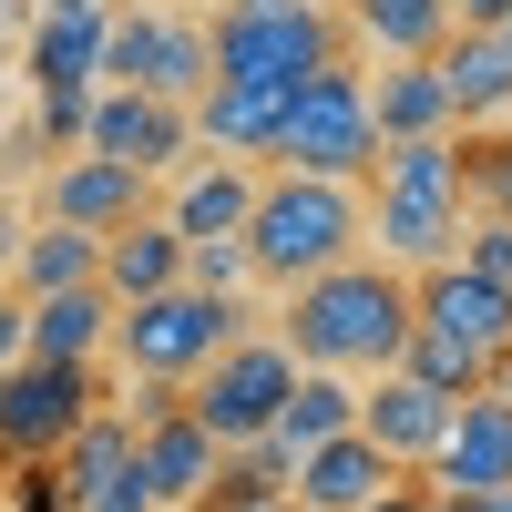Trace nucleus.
I'll use <instances>...</instances> for the list:
<instances>
[{
  "mask_svg": "<svg viewBox=\"0 0 512 512\" xmlns=\"http://www.w3.org/2000/svg\"><path fill=\"white\" fill-rule=\"evenodd\" d=\"M410 338V277L390 256H338V267L277 287V349L297 369H338V379H369L390 369Z\"/></svg>",
  "mask_w": 512,
  "mask_h": 512,
  "instance_id": "obj_1",
  "label": "nucleus"
},
{
  "mask_svg": "<svg viewBox=\"0 0 512 512\" xmlns=\"http://www.w3.org/2000/svg\"><path fill=\"white\" fill-rule=\"evenodd\" d=\"M359 226H369V195H359V185L267 164L246 226H236V246H246V277H256V287H297V277L338 267V256H359V246H369Z\"/></svg>",
  "mask_w": 512,
  "mask_h": 512,
  "instance_id": "obj_2",
  "label": "nucleus"
},
{
  "mask_svg": "<svg viewBox=\"0 0 512 512\" xmlns=\"http://www.w3.org/2000/svg\"><path fill=\"white\" fill-rule=\"evenodd\" d=\"M256 308H246V287H154V297H123L113 308V338H103V369L123 379H195L205 359L226 349V338H246Z\"/></svg>",
  "mask_w": 512,
  "mask_h": 512,
  "instance_id": "obj_3",
  "label": "nucleus"
},
{
  "mask_svg": "<svg viewBox=\"0 0 512 512\" xmlns=\"http://www.w3.org/2000/svg\"><path fill=\"white\" fill-rule=\"evenodd\" d=\"M369 154H379V123H369V72H359V52H338V62H318V72L287 93L267 164H287V175H338V185H369Z\"/></svg>",
  "mask_w": 512,
  "mask_h": 512,
  "instance_id": "obj_4",
  "label": "nucleus"
},
{
  "mask_svg": "<svg viewBox=\"0 0 512 512\" xmlns=\"http://www.w3.org/2000/svg\"><path fill=\"white\" fill-rule=\"evenodd\" d=\"M205 52H216V82H267V93H297L318 62L349 52V21L328 0H277V11H205Z\"/></svg>",
  "mask_w": 512,
  "mask_h": 512,
  "instance_id": "obj_5",
  "label": "nucleus"
},
{
  "mask_svg": "<svg viewBox=\"0 0 512 512\" xmlns=\"http://www.w3.org/2000/svg\"><path fill=\"white\" fill-rule=\"evenodd\" d=\"M287 379H297V359L277 349V328H246V338H226V349L185 379V420H195L216 451H226V441H256V431H277Z\"/></svg>",
  "mask_w": 512,
  "mask_h": 512,
  "instance_id": "obj_6",
  "label": "nucleus"
},
{
  "mask_svg": "<svg viewBox=\"0 0 512 512\" xmlns=\"http://www.w3.org/2000/svg\"><path fill=\"white\" fill-rule=\"evenodd\" d=\"M103 400V359H11L0 369V472L62 451V431Z\"/></svg>",
  "mask_w": 512,
  "mask_h": 512,
  "instance_id": "obj_7",
  "label": "nucleus"
},
{
  "mask_svg": "<svg viewBox=\"0 0 512 512\" xmlns=\"http://www.w3.org/2000/svg\"><path fill=\"white\" fill-rule=\"evenodd\" d=\"M72 154H113V164H134V175L164 185L175 164H195V113L134 93V82H93V123H82Z\"/></svg>",
  "mask_w": 512,
  "mask_h": 512,
  "instance_id": "obj_8",
  "label": "nucleus"
},
{
  "mask_svg": "<svg viewBox=\"0 0 512 512\" xmlns=\"http://www.w3.org/2000/svg\"><path fill=\"white\" fill-rule=\"evenodd\" d=\"M410 328H441L461 349H482L492 379H502V359H512V287H492V277L461 267V256H441V267L410 277Z\"/></svg>",
  "mask_w": 512,
  "mask_h": 512,
  "instance_id": "obj_9",
  "label": "nucleus"
},
{
  "mask_svg": "<svg viewBox=\"0 0 512 512\" xmlns=\"http://www.w3.org/2000/svg\"><path fill=\"white\" fill-rule=\"evenodd\" d=\"M420 482L431 492H512V400L502 390L451 400V431H441L431 461H420Z\"/></svg>",
  "mask_w": 512,
  "mask_h": 512,
  "instance_id": "obj_10",
  "label": "nucleus"
},
{
  "mask_svg": "<svg viewBox=\"0 0 512 512\" xmlns=\"http://www.w3.org/2000/svg\"><path fill=\"white\" fill-rule=\"evenodd\" d=\"M154 205V175H134V164H113V154H52V175H41V216L52 226H123V216H144Z\"/></svg>",
  "mask_w": 512,
  "mask_h": 512,
  "instance_id": "obj_11",
  "label": "nucleus"
},
{
  "mask_svg": "<svg viewBox=\"0 0 512 512\" xmlns=\"http://www.w3.org/2000/svg\"><path fill=\"white\" fill-rule=\"evenodd\" d=\"M359 431L390 451L400 472H420V461L441 451V431H451V400L420 390L410 369H369V379H359Z\"/></svg>",
  "mask_w": 512,
  "mask_h": 512,
  "instance_id": "obj_12",
  "label": "nucleus"
},
{
  "mask_svg": "<svg viewBox=\"0 0 512 512\" xmlns=\"http://www.w3.org/2000/svg\"><path fill=\"white\" fill-rule=\"evenodd\" d=\"M431 72L451 93V123H502L512 113V41L492 21H451L441 52H431Z\"/></svg>",
  "mask_w": 512,
  "mask_h": 512,
  "instance_id": "obj_13",
  "label": "nucleus"
},
{
  "mask_svg": "<svg viewBox=\"0 0 512 512\" xmlns=\"http://www.w3.org/2000/svg\"><path fill=\"white\" fill-rule=\"evenodd\" d=\"M256 175L267 164H246V154H195V164H175V195H164V226H175L185 246L195 236H236L246 226V205H256Z\"/></svg>",
  "mask_w": 512,
  "mask_h": 512,
  "instance_id": "obj_14",
  "label": "nucleus"
},
{
  "mask_svg": "<svg viewBox=\"0 0 512 512\" xmlns=\"http://www.w3.org/2000/svg\"><path fill=\"white\" fill-rule=\"evenodd\" d=\"M400 472V461L390 451H379L369 431H359V420H349V431H328L318 451H297V482H287V502L297 512H359L379 482H390Z\"/></svg>",
  "mask_w": 512,
  "mask_h": 512,
  "instance_id": "obj_15",
  "label": "nucleus"
},
{
  "mask_svg": "<svg viewBox=\"0 0 512 512\" xmlns=\"http://www.w3.org/2000/svg\"><path fill=\"white\" fill-rule=\"evenodd\" d=\"M134 461H144V492H154V512H195L205 502V482H216V441L185 420V400L164 410V420H144L134 431Z\"/></svg>",
  "mask_w": 512,
  "mask_h": 512,
  "instance_id": "obj_16",
  "label": "nucleus"
},
{
  "mask_svg": "<svg viewBox=\"0 0 512 512\" xmlns=\"http://www.w3.org/2000/svg\"><path fill=\"white\" fill-rule=\"evenodd\" d=\"M359 236H379V256H390L400 277H420V267H441V256L461 246V205L451 195H369V226Z\"/></svg>",
  "mask_w": 512,
  "mask_h": 512,
  "instance_id": "obj_17",
  "label": "nucleus"
},
{
  "mask_svg": "<svg viewBox=\"0 0 512 512\" xmlns=\"http://www.w3.org/2000/svg\"><path fill=\"white\" fill-rule=\"evenodd\" d=\"M185 113H195V154H246V164H267L287 93H267V82H205Z\"/></svg>",
  "mask_w": 512,
  "mask_h": 512,
  "instance_id": "obj_18",
  "label": "nucleus"
},
{
  "mask_svg": "<svg viewBox=\"0 0 512 512\" xmlns=\"http://www.w3.org/2000/svg\"><path fill=\"white\" fill-rule=\"evenodd\" d=\"M93 277H103L113 308H123V297H154V287H175V277H185V236L144 205V216L103 226V267H93Z\"/></svg>",
  "mask_w": 512,
  "mask_h": 512,
  "instance_id": "obj_19",
  "label": "nucleus"
},
{
  "mask_svg": "<svg viewBox=\"0 0 512 512\" xmlns=\"http://www.w3.org/2000/svg\"><path fill=\"white\" fill-rule=\"evenodd\" d=\"M103 338H113V297L103 287L21 297V359H103Z\"/></svg>",
  "mask_w": 512,
  "mask_h": 512,
  "instance_id": "obj_20",
  "label": "nucleus"
},
{
  "mask_svg": "<svg viewBox=\"0 0 512 512\" xmlns=\"http://www.w3.org/2000/svg\"><path fill=\"white\" fill-rule=\"evenodd\" d=\"M349 52L369 62H420V52H441V31H451V0H349Z\"/></svg>",
  "mask_w": 512,
  "mask_h": 512,
  "instance_id": "obj_21",
  "label": "nucleus"
},
{
  "mask_svg": "<svg viewBox=\"0 0 512 512\" xmlns=\"http://www.w3.org/2000/svg\"><path fill=\"white\" fill-rule=\"evenodd\" d=\"M103 236L93 226H52V216H31L21 226V256H11V287L21 297H52V287H103Z\"/></svg>",
  "mask_w": 512,
  "mask_h": 512,
  "instance_id": "obj_22",
  "label": "nucleus"
},
{
  "mask_svg": "<svg viewBox=\"0 0 512 512\" xmlns=\"http://www.w3.org/2000/svg\"><path fill=\"white\" fill-rule=\"evenodd\" d=\"M369 123H379V144H400V134H451V93H441L431 52L369 72Z\"/></svg>",
  "mask_w": 512,
  "mask_h": 512,
  "instance_id": "obj_23",
  "label": "nucleus"
},
{
  "mask_svg": "<svg viewBox=\"0 0 512 512\" xmlns=\"http://www.w3.org/2000/svg\"><path fill=\"white\" fill-rule=\"evenodd\" d=\"M93 62H103V11H41V0H31L21 72L31 82H93Z\"/></svg>",
  "mask_w": 512,
  "mask_h": 512,
  "instance_id": "obj_24",
  "label": "nucleus"
},
{
  "mask_svg": "<svg viewBox=\"0 0 512 512\" xmlns=\"http://www.w3.org/2000/svg\"><path fill=\"white\" fill-rule=\"evenodd\" d=\"M369 195H451L461 205V134H400L369 154Z\"/></svg>",
  "mask_w": 512,
  "mask_h": 512,
  "instance_id": "obj_25",
  "label": "nucleus"
},
{
  "mask_svg": "<svg viewBox=\"0 0 512 512\" xmlns=\"http://www.w3.org/2000/svg\"><path fill=\"white\" fill-rule=\"evenodd\" d=\"M349 420H359V379H338V369H297L287 400H277V441H287V451H318L328 431H349Z\"/></svg>",
  "mask_w": 512,
  "mask_h": 512,
  "instance_id": "obj_26",
  "label": "nucleus"
},
{
  "mask_svg": "<svg viewBox=\"0 0 512 512\" xmlns=\"http://www.w3.org/2000/svg\"><path fill=\"white\" fill-rule=\"evenodd\" d=\"M52 461H62V482H72V492H103L113 472H134V420H123L113 400H93V410L62 431V451H52Z\"/></svg>",
  "mask_w": 512,
  "mask_h": 512,
  "instance_id": "obj_27",
  "label": "nucleus"
},
{
  "mask_svg": "<svg viewBox=\"0 0 512 512\" xmlns=\"http://www.w3.org/2000/svg\"><path fill=\"white\" fill-rule=\"evenodd\" d=\"M205 82H216V52H205V11H185V0H164V52H154V103H195Z\"/></svg>",
  "mask_w": 512,
  "mask_h": 512,
  "instance_id": "obj_28",
  "label": "nucleus"
},
{
  "mask_svg": "<svg viewBox=\"0 0 512 512\" xmlns=\"http://www.w3.org/2000/svg\"><path fill=\"white\" fill-rule=\"evenodd\" d=\"M461 134V216H512V123H451Z\"/></svg>",
  "mask_w": 512,
  "mask_h": 512,
  "instance_id": "obj_29",
  "label": "nucleus"
},
{
  "mask_svg": "<svg viewBox=\"0 0 512 512\" xmlns=\"http://www.w3.org/2000/svg\"><path fill=\"white\" fill-rule=\"evenodd\" d=\"M390 369H410L420 390H441V400H472V390H492V359H482V349H461V338H441V328H410Z\"/></svg>",
  "mask_w": 512,
  "mask_h": 512,
  "instance_id": "obj_30",
  "label": "nucleus"
},
{
  "mask_svg": "<svg viewBox=\"0 0 512 512\" xmlns=\"http://www.w3.org/2000/svg\"><path fill=\"white\" fill-rule=\"evenodd\" d=\"M154 52H164V0H134V11H103V62L93 82H154Z\"/></svg>",
  "mask_w": 512,
  "mask_h": 512,
  "instance_id": "obj_31",
  "label": "nucleus"
},
{
  "mask_svg": "<svg viewBox=\"0 0 512 512\" xmlns=\"http://www.w3.org/2000/svg\"><path fill=\"white\" fill-rule=\"evenodd\" d=\"M82 123H93V82H31V134H41V154H72Z\"/></svg>",
  "mask_w": 512,
  "mask_h": 512,
  "instance_id": "obj_32",
  "label": "nucleus"
},
{
  "mask_svg": "<svg viewBox=\"0 0 512 512\" xmlns=\"http://www.w3.org/2000/svg\"><path fill=\"white\" fill-rule=\"evenodd\" d=\"M461 267L472 277H492V287H512V216H461Z\"/></svg>",
  "mask_w": 512,
  "mask_h": 512,
  "instance_id": "obj_33",
  "label": "nucleus"
},
{
  "mask_svg": "<svg viewBox=\"0 0 512 512\" xmlns=\"http://www.w3.org/2000/svg\"><path fill=\"white\" fill-rule=\"evenodd\" d=\"M11 512H82V492L62 482V461H11Z\"/></svg>",
  "mask_w": 512,
  "mask_h": 512,
  "instance_id": "obj_34",
  "label": "nucleus"
},
{
  "mask_svg": "<svg viewBox=\"0 0 512 512\" xmlns=\"http://www.w3.org/2000/svg\"><path fill=\"white\" fill-rule=\"evenodd\" d=\"M185 277H195V287H256L236 236H195V246H185Z\"/></svg>",
  "mask_w": 512,
  "mask_h": 512,
  "instance_id": "obj_35",
  "label": "nucleus"
},
{
  "mask_svg": "<svg viewBox=\"0 0 512 512\" xmlns=\"http://www.w3.org/2000/svg\"><path fill=\"white\" fill-rule=\"evenodd\" d=\"M82 512H154V492H144V461H134V472H113L103 492H82Z\"/></svg>",
  "mask_w": 512,
  "mask_h": 512,
  "instance_id": "obj_36",
  "label": "nucleus"
},
{
  "mask_svg": "<svg viewBox=\"0 0 512 512\" xmlns=\"http://www.w3.org/2000/svg\"><path fill=\"white\" fill-rule=\"evenodd\" d=\"M359 512H431V482H420V472H390V482H379Z\"/></svg>",
  "mask_w": 512,
  "mask_h": 512,
  "instance_id": "obj_37",
  "label": "nucleus"
},
{
  "mask_svg": "<svg viewBox=\"0 0 512 512\" xmlns=\"http://www.w3.org/2000/svg\"><path fill=\"white\" fill-rule=\"evenodd\" d=\"M21 359V287H0V369Z\"/></svg>",
  "mask_w": 512,
  "mask_h": 512,
  "instance_id": "obj_38",
  "label": "nucleus"
},
{
  "mask_svg": "<svg viewBox=\"0 0 512 512\" xmlns=\"http://www.w3.org/2000/svg\"><path fill=\"white\" fill-rule=\"evenodd\" d=\"M11 256H21V216L0 205V287H11Z\"/></svg>",
  "mask_w": 512,
  "mask_h": 512,
  "instance_id": "obj_39",
  "label": "nucleus"
},
{
  "mask_svg": "<svg viewBox=\"0 0 512 512\" xmlns=\"http://www.w3.org/2000/svg\"><path fill=\"white\" fill-rule=\"evenodd\" d=\"M195 512H297V502H195Z\"/></svg>",
  "mask_w": 512,
  "mask_h": 512,
  "instance_id": "obj_40",
  "label": "nucleus"
},
{
  "mask_svg": "<svg viewBox=\"0 0 512 512\" xmlns=\"http://www.w3.org/2000/svg\"><path fill=\"white\" fill-rule=\"evenodd\" d=\"M502 11V0H451V21H492Z\"/></svg>",
  "mask_w": 512,
  "mask_h": 512,
  "instance_id": "obj_41",
  "label": "nucleus"
},
{
  "mask_svg": "<svg viewBox=\"0 0 512 512\" xmlns=\"http://www.w3.org/2000/svg\"><path fill=\"white\" fill-rule=\"evenodd\" d=\"M41 11H113V0H41Z\"/></svg>",
  "mask_w": 512,
  "mask_h": 512,
  "instance_id": "obj_42",
  "label": "nucleus"
},
{
  "mask_svg": "<svg viewBox=\"0 0 512 512\" xmlns=\"http://www.w3.org/2000/svg\"><path fill=\"white\" fill-rule=\"evenodd\" d=\"M205 11H277V0H205Z\"/></svg>",
  "mask_w": 512,
  "mask_h": 512,
  "instance_id": "obj_43",
  "label": "nucleus"
},
{
  "mask_svg": "<svg viewBox=\"0 0 512 512\" xmlns=\"http://www.w3.org/2000/svg\"><path fill=\"white\" fill-rule=\"evenodd\" d=\"M492 31H502V41H512V0H502V11H492Z\"/></svg>",
  "mask_w": 512,
  "mask_h": 512,
  "instance_id": "obj_44",
  "label": "nucleus"
},
{
  "mask_svg": "<svg viewBox=\"0 0 512 512\" xmlns=\"http://www.w3.org/2000/svg\"><path fill=\"white\" fill-rule=\"evenodd\" d=\"M11 21H21V0H0V31H11Z\"/></svg>",
  "mask_w": 512,
  "mask_h": 512,
  "instance_id": "obj_45",
  "label": "nucleus"
},
{
  "mask_svg": "<svg viewBox=\"0 0 512 512\" xmlns=\"http://www.w3.org/2000/svg\"><path fill=\"white\" fill-rule=\"evenodd\" d=\"M113 11H134V0H113Z\"/></svg>",
  "mask_w": 512,
  "mask_h": 512,
  "instance_id": "obj_46",
  "label": "nucleus"
},
{
  "mask_svg": "<svg viewBox=\"0 0 512 512\" xmlns=\"http://www.w3.org/2000/svg\"><path fill=\"white\" fill-rule=\"evenodd\" d=\"M328 11H349V0H328Z\"/></svg>",
  "mask_w": 512,
  "mask_h": 512,
  "instance_id": "obj_47",
  "label": "nucleus"
}]
</instances>
